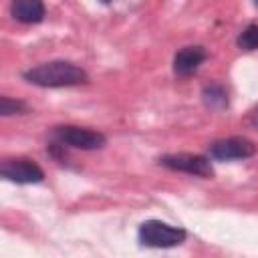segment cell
<instances>
[{
	"mask_svg": "<svg viewBox=\"0 0 258 258\" xmlns=\"http://www.w3.org/2000/svg\"><path fill=\"white\" fill-rule=\"evenodd\" d=\"M210 157L218 161H234V159H246L256 153V145L246 137H226L218 139L210 145Z\"/></svg>",
	"mask_w": 258,
	"mask_h": 258,
	"instance_id": "cell-6",
	"label": "cell"
},
{
	"mask_svg": "<svg viewBox=\"0 0 258 258\" xmlns=\"http://www.w3.org/2000/svg\"><path fill=\"white\" fill-rule=\"evenodd\" d=\"M252 2H254V4H256V6H258V0H252Z\"/></svg>",
	"mask_w": 258,
	"mask_h": 258,
	"instance_id": "cell-14",
	"label": "cell"
},
{
	"mask_svg": "<svg viewBox=\"0 0 258 258\" xmlns=\"http://www.w3.org/2000/svg\"><path fill=\"white\" fill-rule=\"evenodd\" d=\"M10 14L22 24H38L44 18L42 0H12Z\"/></svg>",
	"mask_w": 258,
	"mask_h": 258,
	"instance_id": "cell-8",
	"label": "cell"
},
{
	"mask_svg": "<svg viewBox=\"0 0 258 258\" xmlns=\"http://www.w3.org/2000/svg\"><path fill=\"white\" fill-rule=\"evenodd\" d=\"M28 105L24 101H14L10 97H0V113L4 117H10V115H22V113H28Z\"/></svg>",
	"mask_w": 258,
	"mask_h": 258,
	"instance_id": "cell-11",
	"label": "cell"
},
{
	"mask_svg": "<svg viewBox=\"0 0 258 258\" xmlns=\"http://www.w3.org/2000/svg\"><path fill=\"white\" fill-rule=\"evenodd\" d=\"M24 81L44 89H60V87H79L89 83V75L75 62L69 60H50L36 64L22 73Z\"/></svg>",
	"mask_w": 258,
	"mask_h": 258,
	"instance_id": "cell-1",
	"label": "cell"
},
{
	"mask_svg": "<svg viewBox=\"0 0 258 258\" xmlns=\"http://www.w3.org/2000/svg\"><path fill=\"white\" fill-rule=\"evenodd\" d=\"M137 238L139 244L147 248H173L185 242L187 232L161 220H145L137 230Z\"/></svg>",
	"mask_w": 258,
	"mask_h": 258,
	"instance_id": "cell-2",
	"label": "cell"
},
{
	"mask_svg": "<svg viewBox=\"0 0 258 258\" xmlns=\"http://www.w3.org/2000/svg\"><path fill=\"white\" fill-rule=\"evenodd\" d=\"M206 56H208L206 54V48L200 46V44L183 46L173 56V73L177 77H189V75H194L202 67V62L206 60Z\"/></svg>",
	"mask_w": 258,
	"mask_h": 258,
	"instance_id": "cell-7",
	"label": "cell"
},
{
	"mask_svg": "<svg viewBox=\"0 0 258 258\" xmlns=\"http://www.w3.org/2000/svg\"><path fill=\"white\" fill-rule=\"evenodd\" d=\"M236 44L240 50H246V52H252V50H258V24H248L236 38Z\"/></svg>",
	"mask_w": 258,
	"mask_h": 258,
	"instance_id": "cell-10",
	"label": "cell"
},
{
	"mask_svg": "<svg viewBox=\"0 0 258 258\" xmlns=\"http://www.w3.org/2000/svg\"><path fill=\"white\" fill-rule=\"evenodd\" d=\"M101 2H105V4H109V2H111V0H101Z\"/></svg>",
	"mask_w": 258,
	"mask_h": 258,
	"instance_id": "cell-13",
	"label": "cell"
},
{
	"mask_svg": "<svg viewBox=\"0 0 258 258\" xmlns=\"http://www.w3.org/2000/svg\"><path fill=\"white\" fill-rule=\"evenodd\" d=\"M50 139L75 147V149H85V151H95L107 145V137L101 131H93L87 127H77V125H56L50 129Z\"/></svg>",
	"mask_w": 258,
	"mask_h": 258,
	"instance_id": "cell-3",
	"label": "cell"
},
{
	"mask_svg": "<svg viewBox=\"0 0 258 258\" xmlns=\"http://www.w3.org/2000/svg\"><path fill=\"white\" fill-rule=\"evenodd\" d=\"M0 175L14 183H40L44 179L42 167L28 157H10L0 165Z\"/></svg>",
	"mask_w": 258,
	"mask_h": 258,
	"instance_id": "cell-5",
	"label": "cell"
},
{
	"mask_svg": "<svg viewBox=\"0 0 258 258\" xmlns=\"http://www.w3.org/2000/svg\"><path fill=\"white\" fill-rule=\"evenodd\" d=\"M250 123H252L254 127H258V107H256V109L250 113Z\"/></svg>",
	"mask_w": 258,
	"mask_h": 258,
	"instance_id": "cell-12",
	"label": "cell"
},
{
	"mask_svg": "<svg viewBox=\"0 0 258 258\" xmlns=\"http://www.w3.org/2000/svg\"><path fill=\"white\" fill-rule=\"evenodd\" d=\"M159 165L171 169V171H183L196 177H212L214 167L206 155H194V153H169L161 155L157 159Z\"/></svg>",
	"mask_w": 258,
	"mask_h": 258,
	"instance_id": "cell-4",
	"label": "cell"
},
{
	"mask_svg": "<svg viewBox=\"0 0 258 258\" xmlns=\"http://www.w3.org/2000/svg\"><path fill=\"white\" fill-rule=\"evenodd\" d=\"M202 101L210 109H224V107H228V93H226V89L222 85H216L214 83V85L204 87Z\"/></svg>",
	"mask_w": 258,
	"mask_h": 258,
	"instance_id": "cell-9",
	"label": "cell"
}]
</instances>
